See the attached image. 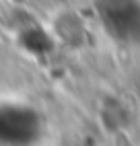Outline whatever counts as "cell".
Wrapping results in <instances>:
<instances>
[{
    "label": "cell",
    "mask_w": 140,
    "mask_h": 146,
    "mask_svg": "<svg viewBox=\"0 0 140 146\" xmlns=\"http://www.w3.org/2000/svg\"><path fill=\"white\" fill-rule=\"evenodd\" d=\"M41 113L27 103H0V144H33L43 136Z\"/></svg>",
    "instance_id": "obj_1"
}]
</instances>
